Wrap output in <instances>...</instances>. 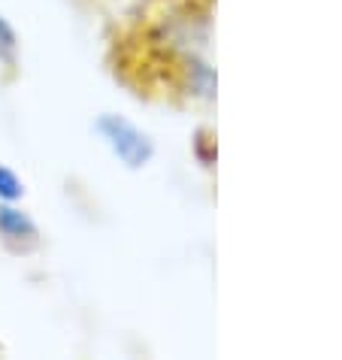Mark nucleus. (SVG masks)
<instances>
[{"label":"nucleus","instance_id":"f257e3e1","mask_svg":"<svg viewBox=\"0 0 342 360\" xmlns=\"http://www.w3.org/2000/svg\"><path fill=\"white\" fill-rule=\"evenodd\" d=\"M94 131L100 134V139L106 143L109 152L127 169H143L146 164H152L155 143H152V136L146 131H139L134 122H127L122 115H113V112H103L94 122Z\"/></svg>","mask_w":342,"mask_h":360},{"label":"nucleus","instance_id":"20e7f679","mask_svg":"<svg viewBox=\"0 0 342 360\" xmlns=\"http://www.w3.org/2000/svg\"><path fill=\"white\" fill-rule=\"evenodd\" d=\"M25 197V182L13 169L0 164V203H18Z\"/></svg>","mask_w":342,"mask_h":360},{"label":"nucleus","instance_id":"7ed1b4c3","mask_svg":"<svg viewBox=\"0 0 342 360\" xmlns=\"http://www.w3.org/2000/svg\"><path fill=\"white\" fill-rule=\"evenodd\" d=\"M18 61H22V43H18L15 27L9 25V18L0 13V70H4V79H15L18 73Z\"/></svg>","mask_w":342,"mask_h":360},{"label":"nucleus","instance_id":"39448f33","mask_svg":"<svg viewBox=\"0 0 342 360\" xmlns=\"http://www.w3.org/2000/svg\"><path fill=\"white\" fill-rule=\"evenodd\" d=\"M194 155H197V161L203 167H213V161H215V136H213V131H197Z\"/></svg>","mask_w":342,"mask_h":360},{"label":"nucleus","instance_id":"f03ea898","mask_svg":"<svg viewBox=\"0 0 342 360\" xmlns=\"http://www.w3.org/2000/svg\"><path fill=\"white\" fill-rule=\"evenodd\" d=\"M0 243L13 255H27L39 245V227L15 203H0Z\"/></svg>","mask_w":342,"mask_h":360}]
</instances>
